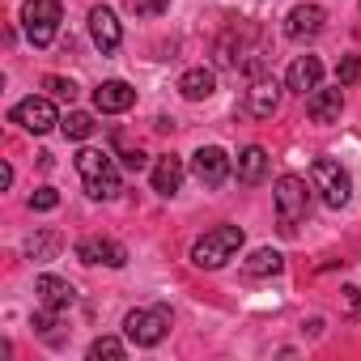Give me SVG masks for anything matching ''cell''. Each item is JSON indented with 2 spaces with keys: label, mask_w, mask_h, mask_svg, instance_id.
Segmentation results:
<instances>
[{
  "label": "cell",
  "mask_w": 361,
  "mask_h": 361,
  "mask_svg": "<svg viewBox=\"0 0 361 361\" xmlns=\"http://www.w3.org/2000/svg\"><path fill=\"white\" fill-rule=\"evenodd\" d=\"M77 170L85 178V196L90 200H115L119 196V170H115L106 149H81L77 153Z\"/></svg>",
  "instance_id": "cell-1"
},
{
  "label": "cell",
  "mask_w": 361,
  "mask_h": 361,
  "mask_svg": "<svg viewBox=\"0 0 361 361\" xmlns=\"http://www.w3.org/2000/svg\"><path fill=\"white\" fill-rule=\"evenodd\" d=\"M238 247H243V230H238V226H217V230H209L204 238H196L192 264L204 268V272H217V268H226V264L238 255Z\"/></svg>",
  "instance_id": "cell-2"
},
{
  "label": "cell",
  "mask_w": 361,
  "mask_h": 361,
  "mask_svg": "<svg viewBox=\"0 0 361 361\" xmlns=\"http://www.w3.org/2000/svg\"><path fill=\"white\" fill-rule=\"evenodd\" d=\"M310 183H314V192L323 196L327 209H344V204L353 200V178H348V170H344L340 161H331V157H314V161H310Z\"/></svg>",
  "instance_id": "cell-3"
},
{
  "label": "cell",
  "mask_w": 361,
  "mask_h": 361,
  "mask_svg": "<svg viewBox=\"0 0 361 361\" xmlns=\"http://www.w3.org/2000/svg\"><path fill=\"white\" fill-rule=\"evenodd\" d=\"M272 196H276L281 230H285V234H293V230H298V221H306V213H310V188H306V178H298V174H281Z\"/></svg>",
  "instance_id": "cell-4"
},
{
  "label": "cell",
  "mask_w": 361,
  "mask_h": 361,
  "mask_svg": "<svg viewBox=\"0 0 361 361\" xmlns=\"http://www.w3.org/2000/svg\"><path fill=\"white\" fill-rule=\"evenodd\" d=\"M60 22H64L60 0H26L22 5V30L35 47H47L60 35Z\"/></svg>",
  "instance_id": "cell-5"
},
{
  "label": "cell",
  "mask_w": 361,
  "mask_h": 361,
  "mask_svg": "<svg viewBox=\"0 0 361 361\" xmlns=\"http://www.w3.org/2000/svg\"><path fill=\"white\" fill-rule=\"evenodd\" d=\"M166 331H170V310L166 306H140V310H128V319H123V336L140 348L161 344Z\"/></svg>",
  "instance_id": "cell-6"
},
{
  "label": "cell",
  "mask_w": 361,
  "mask_h": 361,
  "mask_svg": "<svg viewBox=\"0 0 361 361\" xmlns=\"http://www.w3.org/2000/svg\"><path fill=\"white\" fill-rule=\"evenodd\" d=\"M192 174H196V183H200L204 192H217L226 178L234 174V161H230V153H226L221 145H200V149L192 153Z\"/></svg>",
  "instance_id": "cell-7"
},
{
  "label": "cell",
  "mask_w": 361,
  "mask_h": 361,
  "mask_svg": "<svg viewBox=\"0 0 361 361\" xmlns=\"http://www.w3.org/2000/svg\"><path fill=\"white\" fill-rule=\"evenodd\" d=\"M9 119L13 123H22L26 132H35V136H43V132H51V128H60V115H56V106H51V98H22L13 111H9Z\"/></svg>",
  "instance_id": "cell-8"
},
{
  "label": "cell",
  "mask_w": 361,
  "mask_h": 361,
  "mask_svg": "<svg viewBox=\"0 0 361 361\" xmlns=\"http://www.w3.org/2000/svg\"><path fill=\"white\" fill-rule=\"evenodd\" d=\"M323 26H327L323 5H293V9L285 13V39H293V43L319 39V35H323Z\"/></svg>",
  "instance_id": "cell-9"
},
{
  "label": "cell",
  "mask_w": 361,
  "mask_h": 361,
  "mask_svg": "<svg viewBox=\"0 0 361 361\" xmlns=\"http://www.w3.org/2000/svg\"><path fill=\"white\" fill-rule=\"evenodd\" d=\"M77 259H81V264L123 268V264H128V247L115 243V238H81V243H77Z\"/></svg>",
  "instance_id": "cell-10"
},
{
  "label": "cell",
  "mask_w": 361,
  "mask_h": 361,
  "mask_svg": "<svg viewBox=\"0 0 361 361\" xmlns=\"http://www.w3.org/2000/svg\"><path fill=\"white\" fill-rule=\"evenodd\" d=\"M90 39L98 43V51H102V56H111V51L123 43V26H119V18H115L106 5L90 9Z\"/></svg>",
  "instance_id": "cell-11"
},
{
  "label": "cell",
  "mask_w": 361,
  "mask_h": 361,
  "mask_svg": "<svg viewBox=\"0 0 361 361\" xmlns=\"http://www.w3.org/2000/svg\"><path fill=\"white\" fill-rule=\"evenodd\" d=\"M319 85H323V64H319V56H298V60L289 64V73H285V90L310 98Z\"/></svg>",
  "instance_id": "cell-12"
},
{
  "label": "cell",
  "mask_w": 361,
  "mask_h": 361,
  "mask_svg": "<svg viewBox=\"0 0 361 361\" xmlns=\"http://www.w3.org/2000/svg\"><path fill=\"white\" fill-rule=\"evenodd\" d=\"M94 106L102 111V115H123V111H132L136 106V90L128 85V81H102L98 90H94Z\"/></svg>",
  "instance_id": "cell-13"
},
{
  "label": "cell",
  "mask_w": 361,
  "mask_h": 361,
  "mask_svg": "<svg viewBox=\"0 0 361 361\" xmlns=\"http://www.w3.org/2000/svg\"><path fill=\"white\" fill-rule=\"evenodd\" d=\"M35 293H39V306H47V310H68L73 302H77V289L64 281V276H51V272H43L39 281H35Z\"/></svg>",
  "instance_id": "cell-14"
},
{
  "label": "cell",
  "mask_w": 361,
  "mask_h": 361,
  "mask_svg": "<svg viewBox=\"0 0 361 361\" xmlns=\"http://www.w3.org/2000/svg\"><path fill=\"white\" fill-rule=\"evenodd\" d=\"M344 85H336V90H314L310 98H306V115H310V123H336L340 119V111H344V94H340Z\"/></svg>",
  "instance_id": "cell-15"
},
{
  "label": "cell",
  "mask_w": 361,
  "mask_h": 361,
  "mask_svg": "<svg viewBox=\"0 0 361 361\" xmlns=\"http://www.w3.org/2000/svg\"><path fill=\"white\" fill-rule=\"evenodd\" d=\"M234 174H238V183H247V188L264 183V178H268V149L264 145H247L238 153V161H234Z\"/></svg>",
  "instance_id": "cell-16"
},
{
  "label": "cell",
  "mask_w": 361,
  "mask_h": 361,
  "mask_svg": "<svg viewBox=\"0 0 361 361\" xmlns=\"http://www.w3.org/2000/svg\"><path fill=\"white\" fill-rule=\"evenodd\" d=\"M276 106H281V85H276L272 77H259V81L247 90V111H251L255 119H272Z\"/></svg>",
  "instance_id": "cell-17"
},
{
  "label": "cell",
  "mask_w": 361,
  "mask_h": 361,
  "mask_svg": "<svg viewBox=\"0 0 361 361\" xmlns=\"http://www.w3.org/2000/svg\"><path fill=\"white\" fill-rule=\"evenodd\" d=\"M183 157H174V153H166V157H157V166H153V192L157 196H178V188H183Z\"/></svg>",
  "instance_id": "cell-18"
},
{
  "label": "cell",
  "mask_w": 361,
  "mask_h": 361,
  "mask_svg": "<svg viewBox=\"0 0 361 361\" xmlns=\"http://www.w3.org/2000/svg\"><path fill=\"white\" fill-rule=\"evenodd\" d=\"M213 90H217L213 68H188L183 77H178V94H183L188 102H204V98H213Z\"/></svg>",
  "instance_id": "cell-19"
},
{
  "label": "cell",
  "mask_w": 361,
  "mask_h": 361,
  "mask_svg": "<svg viewBox=\"0 0 361 361\" xmlns=\"http://www.w3.org/2000/svg\"><path fill=\"white\" fill-rule=\"evenodd\" d=\"M281 268H285V255L272 251V247H259V251H251V259L243 264V276H247V281H264V276H276Z\"/></svg>",
  "instance_id": "cell-20"
},
{
  "label": "cell",
  "mask_w": 361,
  "mask_h": 361,
  "mask_svg": "<svg viewBox=\"0 0 361 361\" xmlns=\"http://www.w3.org/2000/svg\"><path fill=\"white\" fill-rule=\"evenodd\" d=\"M60 247H64V238H60L56 230H43V234H35V238L26 243V255H30L35 264H47V259H56Z\"/></svg>",
  "instance_id": "cell-21"
},
{
  "label": "cell",
  "mask_w": 361,
  "mask_h": 361,
  "mask_svg": "<svg viewBox=\"0 0 361 361\" xmlns=\"http://www.w3.org/2000/svg\"><path fill=\"white\" fill-rule=\"evenodd\" d=\"M94 128H98V123H94V115H90V111H68V115L60 119V132H64L68 140H90V136H94Z\"/></svg>",
  "instance_id": "cell-22"
},
{
  "label": "cell",
  "mask_w": 361,
  "mask_h": 361,
  "mask_svg": "<svg viewBox=\"0 0 361 361\" xmlns=\"http://www.w3.org/2000/svg\"><path fill=\"white\" fill-rule=\"evenodd\" d=\"M119 357H123V340L115 336H98L90 344V361H119Z\"/></svg>",
  "instance_id": "cell-23"
},
{
  "label": "cell",
  "mask_w": 361,
  "mask_h": 361,
  "mask_svg": "<svg viewBox=\"0 0 361 361\" xmlns=\"http://www.w3.org/2000/svg\"><path fill=\"white\" fill-rule=\"evenodd\" d=\"M43 90H47L51 98H60V102H73V98H77V81H73V77H56V73H51V77H43Z\"/></svg>",
  "instance_id": "cell-24"
},
{
  "label": "cell",
  "mask_w": 361,
  "mask_h": 361,
  "mask_svg": "<svg viewBox=\"0 0 361 361\" xmlns=\"http://www.w3.org/2000/svg\"><path fill=\"white\" fill-rule=\"evenodd\" d=\"M166 9H170V0H128L132 18H161Z\"/></svg>",
  "instance_id": "cell-25"
},
{
  "label": "cell",
  "mask_w": 361,
  "mask_h": 361,
  "mask_svg": "<svg viewBox=\"0 0 361 361\" xmlns=\"http://www.w3.org/2000/svg\"><path fill=\"white\" fill-rule=\"evenodd\" d=\"M357 77H361V56H344V60L336 64V81H340V85H353Z\"/></svg>",
  "instance_id": "cell-26"
},
{
  "label": "cell",
  "mask_w": 361,
  "mask_h": 361,
  "mask_svg": "<svg viewBox=\"0 0 361 361\" xmlns=\"http://www.w3.org/2000/svg\"><path fill=\"white\" fill-rule=\"evenodd\" d=\"M56 204H60V192H56V188H39V192L30 196V209H35V213H51Z\"/></svg>",
  "instance_id": "cell-27"
},
{
  "label": "cell",
  "mask_w": 361,
  "mask_h": 361,
  "mask_svg": "<svg viewBox=\"0 0 361 361\" xmlns=\"http://www.w3.org/2000/svg\"><path fill=\"white\" fill-rule=\"evenodd\" d=\"M123 166H128V170H132V174H140V170H145V166H149V157H145V153H140V149H128V153H123Z\"/></svg>",
  "instance_id": "cell-28"
},
{
  "label": "cell",
  "mask_w": 361,
  "mask_h": 361,
  "mask_svg": "<svg viewBox=\"0 0 361 361\" xmlns=\"http://www.w3.org/2000/svg\"><path fill=\"white\" fill-rule=\"evenodd\" d=\"M344 302H348V314H357L361 310V289L357 285H344Z\"/></svg>",
  "instance_id": "cell-29"
}]
</instances>
